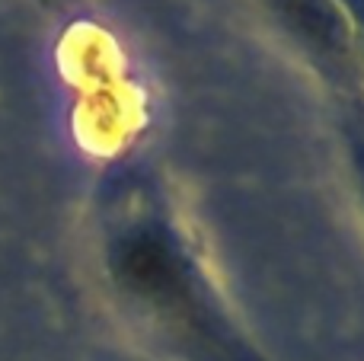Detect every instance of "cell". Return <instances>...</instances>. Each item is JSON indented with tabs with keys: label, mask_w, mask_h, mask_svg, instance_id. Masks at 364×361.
<instances>
[{
	"label": "cell",
	"mask_w": 364,
	"mask_h": 361,
	"mask_svg": "<svg viewBox=\"0 0 364 361\" xmlns=\"http://www.w3.org/2000/svg\"><path fill=\"white\" fill-rule=\"evenodd\" d=\"M109 259L119 285L170 323L192 352L211 361H256L220 326L218 311L205 298V288L170 234L160 227L125 230L112 243Z\"/></svg>",
	"instance_id": "cell-1"
},
{
	"label": "cell",
	"mask_w": 364,
	"mask_h": 361,
	"mask_svg": "<svg viewBox=\"0 0 364 361\" xmlns=\"http://www.w3.org/2000/svg\"><path fill=\"white\" fill-rule=\"evenodd\" d=\"M355 10H358V19H361V26H364V0H355Z\"/></svg>",
	"instance_id": "cell-3"
},
{
	"label": "cell",
	"mask_w": 364,
	"mask_h": 361,
	"mask_svg": "<svg viewBox=\"0 0 364 361\" xmlns=\"http://www.w3.org/2000/svg\"><path fill=\"white\" fill-rule=\"evenodd\" d=\"M284 19L307 38L314 48L339 51L342 23L329 0H272Z\"/></svg>",
	"instance_id": "cell-2"
},
{
	"label": "cell",
	"mask_w": 364,
	"mask_h": 361,
	"mask_svg": "<svg viewBox=\"0 0 364 361\" xmlns=\"http://www.w3.org/2000/svg\"><path fill=\"white\" fill-rule=\"evenodd\" d=\"M358 166H361V179H364V144H358Z\"/></svg>",
	"instance_id": "cell-4"
}]
</instances>
